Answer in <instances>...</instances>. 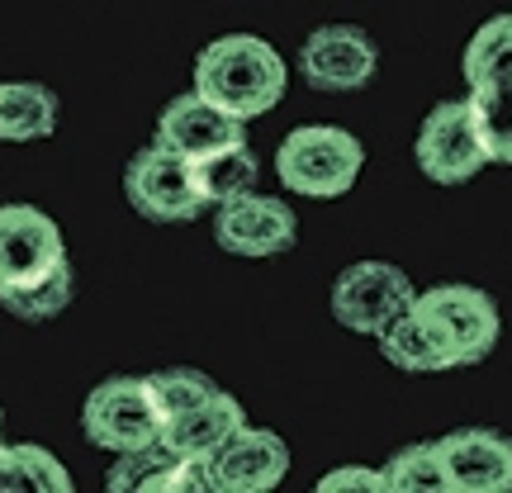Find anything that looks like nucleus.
Wrapping results in <instances>:
<instances>
[{
	"mask_svg": "<svg viewBox=\"0 0 512 493\" xmlns=\"http://www.w3.org/2000/svg\"><path fill=\"white\" fill-rule=\"evenodd\" d=\"M366 166V147L337 124H304L275 152V171L285 190L309 195V200H337L347 195Z\"/></svg>",
	"mask_w": 512,
	"mask_h": 493,
	"instance_id": "nucleus-2",
	"label": "nucleus"
},
{
	"mask_svg": "<svg viewBox=\"0 0 512 493\" xmlns=\"http://www.w3.org/2000/svg\"><path fill=\"white\" fill-rule=\"evenodd\" d=\"M214 242L233 256H280L299 242V219H294V209L285 200L247 190L238 200L219 204Z\"/></svg>",
	"mask_w": 512,
	"mask_h": 493,
	"instance_id": "nucleus-10",
	"label": "nucleus"
},
{
	"mask_svg": "<svg viewBox=\"0 0 512 493\" xmlns=\"http://www.w3.org/2000/svg\"><path fill=\"white\" fill-rule=\"evenodd\" d=\"M285 57L256 34H223L195 57V91L233 119L271 114L285 95Z\"/></svg>",
	"mask_w": 512,
	"mask_h": 493,
	"instance_id": "nucleus-1",
	"label": "nucleus"
},
{
	"mask_svg": "<svg viewBox=\"0 0 512 493\" xmlns=\"http://www.w3.org/2000/svg\"><path fill=\"white\" fill-rule=\"evenodd\" d=\"M318 493H384V475L370 465H342L318 479Z\"/></svg>",
	"mask_w": 512,
	"mask_h": 493,
	"instance_id": "nucleus-25",
	"label": "nucleus"
},
{
	"mask_svg": "<svg viewBox=\"0 0 512 493\" xmlns=\"http://www.w3.org/2000/svg\"><path fill=\"white\" fill-rule=\"evenodd\" d=\"M242 138H247V133H242V119L223 114L219 105H209L200 91L176 95L162 110V119H157V143L171 147V152H181V157H190V162H204V157H214L219 147H233V143H242Z\"/></svg>",
	"mask_w": 512,
	"mask_h": 493,
	"instance_id": "nucleus-13",
	"label": "nucleus"
},
{
	"mask_svg": "<svg viewBox=\"0 0 512 493\" xmlns=\"http://www.w3.org/2000/svg\"><path fill=\"white\" fill-rule=\"evenodd\" d=\"M110 493H204L209 489V465L181 456L176 446L152 441L143 451H124L119 465L105 479Z\"/></svg>",
	"mask_w": 512,
	"mask_h": 493,
	"instance_id": "nucleus-14",
	"label": "nucleus"
},
{
	"mask_svg": "<svg viewBox=\"0 0 512 493\" xmlns=\"http://www.w3.org/2000/svg\"><path fill=\"white\" fill-rule=\"evenodd\" d=\"M67 238L34 204H0V299L43 285L67 266Z\"/></svg>",
	"mask_w": 512,
	"mask_h": 493,
	"instance_id": "nucleus-6",
	"label": "nucleus"
},
{
	"mask_svg": "<svg viewBox=\"0 0 512 493\" xmlns=\"http://www.w3.org/2000/svg\"><path fill=\"white\" fill-rule=\"evenodd\" d=\"M24 489V479H19V465H15V451L0 441V493H15Z\"/></svg>",
	"mask_w": 512,
	"mask_h": 493,
	"instance_id": "nucleus-26",
	"label": "nucleus"
},
{
	"mask_svg": "<svg viewBox=\"0 0 512 493\" xmlns=\"http://www.w3.org/2000/svg\"><path fill=\"white\" fill-rule=\"evenodd\" d=\"M451 493H508L512 489V437L494 427H460L437 441Z\"/></svg>",
	"mask_w": 512,
	"mask_h": 493,
	"instance_id": "nucleus-12",
	"label": "nucleus"
},
{
	"mask_svg": "<svg viewBox=\"0 0 512 493\" xmlns=\"http://www.w3.org/2000/svg\"><path fill=\"white\" fill-rule=\"evenodd\" d=\"M124 195L147 223H195L209 209V200H204V190H200V176H195V162L162 143L143 147L128 162Z\"/></svg>",
	"mask_w": 512,
	"mask_h": 493,
	"instance_id": "nucleus-5",
	"label": "nucleus"
},
{
	"mask_svg": "<svg viewBox=\"0 0 512 493\" xmlns=\"http://www.w3.org/2000/svg\"><path fill=\"white\" fill-rule=\"evenodd\" d=\"M242 422H247V413H242V403L233 399V394H209V399L200 403V408H190L185 418H176V422H166V446H176L181 456H190V460H214V451H219L223 441L238 432Z\"/></svg>",
	"mask_w": 512,
	"mask_h": 493,
	"instance_id": "nucleus-15",
	"label": "nucleus"
},
{
	"mask_svg": "<svg viewBox=\"0 0 512 493\" xmlns=\"http://www.w3.org/2000/svg\"><path fill=\"white\" fill-rule=\"evenodd\" d=\"M375 67H380V48L356 24H323L299 48V76L323 95L361 91L370 86Z\"/></svg>",
	"mask_w": 512,
	"mask_h": 493,
	"instance_id": "nucleus-9",
	"label": "nucleus"
},
{
	"mask_svg": "<svg viewBox=\"0 0 512 493\" xmlns=\"http://www.w3.org/2000/svg\"><path fill=\"white\" fill-rule=\"evenodd\" d=\"M413 309L451 356V366H479L498 347V304L475 285H432L413 299Z\"/></svg>",
	"mask_w": 512,
	"mask_h": 493,
	"instance_id": "nucleus-4",
	"label": "nucleus"
},
{
	"mask_svg": "<svg viewBox=\"0 0 512 493\" xmlns=\"http://www.w3.org/2000/svg\"><path fill=\"white\" fill-rule=\"evenodd\" d=\"M81 432L91 446L100 451H143L152 441L166 437V413L157 403V389L152 380H138V375H114V380L95 384L86 408H81Z\"/></svg>",
	"mask_w": 512,
	"mask_h": 493,
	"instance_id": "nucleus-3",
	"label": "nucleus"
},
{
	"mask_svg": "<svg viewBox=\"0 0 512 493\" xmlns=\"http://www.w3.org/2000/svg\"><path fill=\"white\" fill-rule=\"evenodd\" d=\"M413 299L418 290H413L408 271L389 266V261H356L332 285V318L361 337H380L399 313L413 309Z\"/></svg>",
	"mask_w": 512,
	"mask_h": 493,
	"instance_id": "nucleus-8",
	"label": "nucleus"
},
{
	"mask_svg": "<svg viewBox=\"0 0 512 493\" xmlns=\"http://www.w3.org/2000/svg\"><path fill=\"white\" fill-rule=\"evenodd\" d=\"M0 422H5V413H0Z\"/></svg>",
	"mask_w": 512,
	"mask_h": 493,
	"instance_id": "nucleus-27",
	"label": "nucleus"
},
{
	"mask_svg": "<svg viewBox=\"0 0 512 493\" xmlns=\"http://www.w3.org/2000/svg\"><path fill=\"white\" fill-rule=\"evenodd\" d=\"M57 128V95L43 81H0V143H38Z\"/></svg>",
	"mask_w": 512,
	"mask_h": 493,
	"instance_id": "nucleus-16",
	"label": "nucleus"
},
{
	"mask_svg": "<svg viewBox=\"0 0 512 493\" xmlns=\"http://www.w3.org/2000/svg\"><path fill=\"white\" fill-rule=\"evenodd\" d=\"M15 451V465H19V479H24V489H38V493H72V475H67V465L53 456V451H43V446H10Z\"/></svg>",
	"mask_w": 512,
	"mask_h": 493,
	"instance_id": "nucleus-24",
	"label": "nucleus"
},
{
	"mask_svg": "<svg viewBox=\"0 0 512 493\" xmlns=\"http://www.w3.org/2000/svg\"><path fill=\"white\" fill-rule=\"evenodd\" d=\"M290 475V446L271 427L242 422L209 460V489L219 493H266Z\"/></svg>",
	"mask_w": 512,
	"mask_h": 493,
	"instance_id": "nucleus-11",
	"label": "nucleus"
},
{
	"mask_svg": "<svg viewBox=\"0 0 512 493\" xmlns=\"http://www.w3.org/2000/svg\"><path fill=\"white\" fill-rule=\"evenodd\" d=\"M380 475H384V493H451L446 460H441L437 441L399 451V456L389 460Z\"/></svg>",
	"mask_w": 512,
	"mask_h": 493,
	"instance_id": "nucleus-20",
	"label": "nucleus"
},
{
	"mask_svg": "<svg viewBox=\"0 0 512 493\" xmlns=\"http://www.w3.org/2000/svg\"><path fill=\"white\" fill-rule=\"evenodd\" d=\"M72 299H76V271H72V261H67L62 271L48 275V280L34 285V290L5 294V299H0V309L15 313L19 323H48V318H57V313H67Z\"/></svg>",
	"mask_w": 512,
	"mask_h": 493,
	"instance_id": "nucleus-22",
	"label": "nucleus"
},
{
	"mask_svg": "<svg viewBox=\"0 0 512 493\" xmlns=\"http://www.w3.org/2000/svg\"><path fill=\"white\" fill-rule=\"evenodd\" d=\"M418 166L427 181L437 185H465L475 181L479 171L489 166V143L479 133L475 105L465 100H441L437 110L422 119L418 128Z\"/></svg>",
	"mask_w": 512,
	"mask_h": 493,
	"instance_id": "nucleus-7",
	"label": "nucleus"
},
{
	"mask_svg": "<svg viewBox=\"0 0 512 493\" xmlns=\"http://www.w3.org/2000/svg\"><path fill=\"white\" fill-rule=\"evenodd\" d=\"M375 342H380L384 361H389V366H399V370H408V375H437V370H451V356L441 351V342L432 337V328L422 323L418 309L399 313V318H394Z\"/></svg>",
	"mask_w": 512,
	"mask_h": 493,
	"instance_id": "nucleus-17",
	"label": "nucleus"
},
{
	"mask_svg": "<svg viewBox=\"0 0 512 493\" xmlns=\"http://www.w3.org/2000/svg\"><path fill=\"white\" fill-rule=\"evenodd\" d=\"M470 105H475L479 133L489 143V162L512 166V81L470 91Z\"/></svg>",
	"mask_w": 512,
	"mask_h": 493,
	"instance_id": "nucleus-21",
	"label": "nucleus"
},
{
	"mask_svg": "<svg viewBox=\"0 0 512 493\" xmlns=\"http://www.w3.org/2000/svg\"><path fill=\"white\" fill-rule=\"evenodd\" d=\"M256 171H261V162H256V152L247 147V138L233 147H219L204 162H195V176H200V190L209 204H228V200H238V195H247V190H256Z\"/></svg>",
	"mask_w": 512,
	"mask_h": 493,
	"instance_id": "nucleus-19",
	"label": "nucleus"
},
{
	"mask_svg": "<svg viewBox=\"0 0 512 493\" xmlns=\"http://www.w3.org/2000/svg\"><path fill=\"white\" fill-rule=\"evenodd\" d=\"M460 67H465L470 91L512 81V15L484 19V29L470 38V48H465V62H460Z\"/></svg>",
	"mask_w": 512,
	"mask_h": 493,
	"instance_id": "nucleus-18",
	"label": "nucleus"
},
{
	"mask_svg": "<svg viewBox=\"0 0 512 493\" xmlns=\"http://www.w3.org/2000/svg\"><path fill=\"white\" fill-rule=\"evenodd\" d=\"M147 380H152V389H157V403H162L166 422L185 418V413H190V408H200L209 394H219V384L209 380V375H200V370H190V366L157 370V375H147Z\"/></svg>",
	"mask_w": 512,
	"mask_h": 493,
	"instance_id": "nucleus-23",
	"label": "nucleus"
}]
</instances>
